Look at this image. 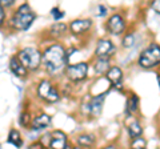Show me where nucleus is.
Here are the masks:
<instances>
[{"label":"nucleus","mask_w":160,"mask_h":149,"mask_svg":"<svg viewBox=\"0 0 160 149\" xmlns=\"http://www.w3.org/2000/svg\"><path fill=\"white\" fill-rule=\"evenodd\" d=\"M68 63L67 51L62 44L55 43L52 46L47 47L43 52V64L46 67V71L55 76L60 72L66 71Z\"/></svg>","instance_id":"f257e3e1"},{"label":"nucleus","mask_w":160,"mask_h":149,"mask_svg":"<svg viewBox=\"0 0 160 149\" xmlns=\"http://www.w3.org/2000/svg\"><path fill=\"white\" fill-rule=\"evenodd\" d=\"M35 19H36V13H35L29 4L24 3L22 6H19V8L13 12V16L11 19V26L15 31L24 32L29 29V27L33 24Z\"/></svg>","instance_id":"f03ea898"},{"label":"nucleus","mask_w":160,"mask_h":149,"mask_svg":"<svg viewBox=\"0 0 160 149\" xmlns=\"http://www.w3.org/2000/svg\"><path fill=\"white\" fill-rule=\"evenodd\" d=\"M139 67L143 69H152L160 65V46L158 43H151L147 48L143 49V52L139 55L138 59Z\"/></svg>","instance_id":"7ed1b4c3"},{"label":"nucleus","mask_w":160,"mask_h":149,"mask_svg":"<svg viewBox=\"0 0 160 149\" xmlns=\"http://www.w3.org/2000/svg\"><path fill=\"white\" fill-rule=\"evenodd\" d=\"M16 56L19 57V60L27 67L28 71H31V72L39 69V67L43 64V53L35 47L22 48L18 52Z\"/></svg>","instance_id":"20e7f679"},{"label":"nucleus","mask_w":160,"mask_h":149,"mask_svg":"<svg viewBox=\"0 0 160 149\" xmlns=\"http://www.w3.org/2000/svg\"><path fill=\"white\" fill-rule=\"evenodd\" d=\"M36 93H38L39 99H42L43 101H46L48 104H55L60 100L59 89L55 87L52 81L48 80V79H43V80L38 84Z\"/></svg>","instance_id":"39448f33"},{"label":"nucleus","mask_w":160,"mask_h":149,"mask_svg":"<svg viewBox=\"0 0 160 149\" xmlns=\"http://www.w3.org/2000/svg\"><path fill=\"white\" fill-rule=\"evenodd\" d=\"M88 69L89 65L87 63H78V64H71L67 65L66 68V76L71 83H82L83 80H86L88 76Z\"/></svg>","instance_id":"423d86ee"},{"label":"nucleus","mask_w":160,"mask_h":149,"mask_svg":"<svg viewBox=\"0 0 160 149\" xmlns=\"http://www.w3.org/2000/svg\"><path fill=\"white\" fill-rule=\"evenodd\" d=\"M106 29L112 36H120L126 32V20L120 13H113L106 22Z\"/></svg>","instance_id":"0eeeda50"},{"label":"nucleus","mask_w":160,"mask_h":149,"mask_svg":"<svg viewBox=\"0 0 160 149\" xmlns=\"http://www.w3.org/2000/svg\"><path fill=\"white\" fill-rule=\"evenodd\" d=\"M107 97V92L100 93V95L92 96L89 99V101L87 104V112L89 116H92L95 118H98L102 116L103 113V105H104V100Z\"/></svg>","instance_id":"6e6552de"},{"label":"nucleus","mask_w":160,"mask_h":149,"mask_svg":"<svg viewBox=\"0 0 160 149\" xmlns=\"http://www.w3.org/2000/svg\"><path fill=\"white\" fill-rule=\"evenodd\" d=\"M93 22L91 19H75L69 23V32L75 36H82L92 28Z\"/></svg>","instance_id":"1a4fd4ad"},{"label":"nucleus","mask_w":160,"mask_h":149,"mask_svg":"<svg viewBox=\"0 0 160 149\" xmlns=\"http://www.w3.org/2000/svg\"><path fill=\"white\" fill-rule=\"evenodd\" d=\"M116 52L115 44L109 39H100L95 48V56L96 57H111Z\"/></svg>","instance_id":"9d476101"},{"label":"nucleus","mask_w":160,"mask_h":149,"mask_svg":"<svg viewBox=\"0 0 160 149\" xmlns=\"http://www.w3.org/2000/svg\"><path fill=\"white\" fill-rule=\"evenodd\" d=\"M107 80L111 84V87L115 89H123V80H124V73L123 69L118 65H112L106 73Z\"/></svg>","instance_id":"9b49d317"},{"label":"nucleus","mask_w":160,"mask_h":149,"mask_svg":"<svg viewBox=\"0 0 160 149\" xmlns=\"http://www.w3.org/2000/svg\"><path fill=\"white\" fill-rule=\"evenodd\" d=\"M68 145V138L67 135L63 131H53L51 132V137H49V148L53 149H64Z\"/></svg>","instance_id":"f8f14e48"},{"label":"nucleus","mask_w":160,"mask_h":149,"mask_svg":"<svg viewBox=\"0 0 160 149\" xmlns=\"http://www.w3.org/2000/svg\"><path fill=\"white\" fill-rule=\"evenodd\" d=\"M51 124H52V116H49L48 113H40V115L32 118L31 128L33 131H43V129L51 127Z\"/></svg>","instance_id":"ddd939ff"},{"label":"nucleus","mask_w":160,"mask_h":149,"mask_svg":"<svg viewBox=\"0 0 160 149\" xmlns=\"http://www.w3.org/2000/svg\"><path fill=\"white\" fill-rule=\"evenodd\" d=\"M9 71L16 77H26L28 74L27 67L19 60L18 56H13V57H11V60H9Z\"/></svg>","instance_id":"4468645a"},{"label":"nucleus","mask_w":160,"mask_h":149,"mask_svg":"<svg viewBox=\"0 0 160 149\" xmlns=\"http://www.w3.org/2000/svg\"><path fill=\"white\" fill-rule=\"evenodd\" d=\"M111 57H96L93 63V72L96 74H106L111 68Z\"/></svg>","instance_id":"2eb2a0df"},{"label":"nucleus","mask_w":160,"mask_h":149,"mask_svg":"<svg viewBox=\"0 0 160 149\" xmlns=\"http://www.w3.org/2000/svg\"><path fill=\"white\" fill-rule=\"evenodd\" d=\"M139 109V97L135 93H131L126 101V115L127 117L133 116Z\"/></svg>","instance_id":"dca6fc26"},{"label":"nucleus","mask_w":160,"mask_h":149,"mask_svg":"<svg viewBox=\"0 0 160 149\" xmlns=\"http://www.w3.org/2000/svg\"><path fill=\"white\" fill-rule=\"evenodd\" d=\"M68 29H69V26H67V24H64L62 22H58L49 28V35L55 39H62L68 32Z\"/></svg>","instance_id":"f3484780"},{"label":"nucleus","mask_w":160,"mask_h":149,"mask_svg":"<svg viewBox=\"0 0 160 149\" xmlns=\"http://www.w3.org/2000/svg\"><path fill=\"white\" fill-rule=\"evenodd\" d=\"M76 144L82 148H89L93 147L96 144V137L93 135H88V133H84V135H79L76 138Z\"/></svg>","instance_id":"a211bd4d"},{"label":"nucleus","mask_w":160,"mask_h":149,"mask_svg":"<svg viewBox=\"0 0 160 149\" xmlns=\"http://www.w3.org/2000/svg\"><path fill=\"white\" fill-rule=\"evenodd\" d=\"M127 132H128V136L133 140V138H136V137L143 136V127L138 120H132L131 124H128Z\"/></svg>","instance_id":"6ab92c4d"},{"label":"nucleus","mask_w":160,"mask_h":149,"mask_svg":"<svg viewBox=\"0 0 160 149\" xmlns=\"http://www.w3.org/2000/svg\"><path fill=\"white\" fill-rule=\"evenodd\" d=\"M7 142L11 144V145L16 147V148H22L23 147V140L22 137H20V133L19 131H16V129H11L8 133V138H7Z\"/></svg>","instance_id":"aec40b11"},{"label":"nucleus","mask_w":160,"mask_h":149,"mask_svg":"<svg viewBox=\"0 0 160 149\" xmlns=\"http://www.w3.org/2000/svg\"><path fill=\"white\" fill-rule=\"evenodd\" d=\"M19 123H20V125H23L24 128H27L28 125H31V123H32L31 113H29V112H22V115L19 116Z\"/></svg>","instance_id":"412c9836"},{"label":"nucleus","mask_w":160,"mask_h":149,"mask_svg":"<svg viewBox=\"0 0 160 149\" xmlns=\"http://www.w3.org/2000/svg\"><path fill=\"white\" fill-rule=\"evenodd\" d=\"M135 44V35L133 33H127L123 37V47L124 48H131Z\"/></svg>","instance_id":"4be33fe9"},{"label":"nucleus","mask_w":160,"mask_h":149,"mask_svg":"<svg viewBox=\"0 0 160 149\" xmlns=\"http://www.w3.org/2000/svg\"><path fill=\"white\" fill-rule=\"evenodd\" d=\"M146 145H147V141H146V138L144 137H136V138H133L132 140V142H131V147L132 148H138V149H140V148H146Z\"/></svg>","instance_id":"5701e85b"},{"label":"nucleus","mask_w":160,"mask_h":149,"mask_svg":"<svg viewBox=\"0 0 160 149\" xmlns=\"http://www.w3.org/2000/svg\"><path fill=\"white\" fill-rule=\"evenodd\" d=\"M107 12H108V8L104 4H98L96 8H95V16L96 17H104Z\"/></svg>","instance_id":"b1692460"},{"label":"nucleus","mask_w":160,"mask_h":149,"mask_svg":"<svg viewBox=\"0 0 160 149\" xmlns=\"http://www.w3.org/2000/svg\"><path fill=\"white\" fill-rule=\"evenodd\" d=\"M64 15H66V13H64L62 9L58 8V7H55V8L51 9V16L53 17V20H56V22L62 20V19L64 17Z\"/></svg>","instance_id":"393cba45"},{"label":"nucleus","mask_w":160,"mask_h":149,"mask_svg":"<svg viewBox=\"0 0 160 149\" xmlns=\"http://www.w3.org/2000/svg\"><path fill=\"white\" fill-rule=\"evenodd\" d=\"M151 9L155 13H159L160 15V0H152L151 4H149Z\"/></svg>","instance_id":"a878e982"},{"label":"nucleus","mask_w":160,"mask_h":149,"mask_svg":"<svg viewBox=\"0 0 160 149\" xmlns=\"http://www.w3.org/2000/svg\"><path fill=\"white\" fill-rule=\"evenodd\" d=\"M4 23H6V8L2 6L0 7V24L4 26Z\"/></svg>","instance_id":"bb28decb"},{"label":"nucleus","mask_w":160,"mask_h":149,"mask_svg":"<svg viewBox=\"0 0 160 149\" xmlns=\"http://www.w3.org/2000/svg\"><path fill=\"white\" fill-rule=\"evenodd\" d=\"M0 2H2V6L4 8H8V7L13 6V3L16 2V0H0Z\"/></svg>","instance_id":"cd10ccee"},{"label":"nucleus","mask_w":160,"mask_h":149,"mask_svg":"<svg viewBox=\"0 0 160 149\" xmlns=\"http://www.w3.org/2000/svg\"><path fill=\"white\" fill-rule=\"evenodd\" d=\"M158 84H159V88H160V74H158Z\"/></svg>","instance_id":"c85d7f7f"}]
</instances>
